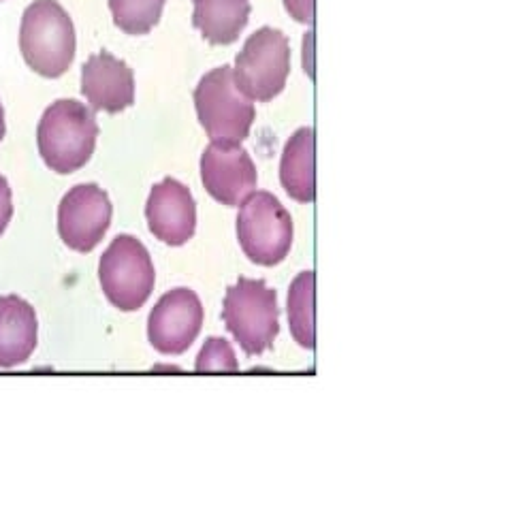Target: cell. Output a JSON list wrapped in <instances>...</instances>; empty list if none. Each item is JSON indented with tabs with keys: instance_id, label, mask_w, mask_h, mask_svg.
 Segmentation results:
<instances>
[{
	"instance_id": "6da1fadb",
	"label": "cell",
	"mask_w": 512,
	"mask_h": 512,
	"mask_svg": "<svg viewBox=\"0 0 512 512\" xmlns=\"http://www.w3.org/2000/svg\"><path fill=\"white\" fill-rule=\"evenodd\" d=\"M99 124L94 111L75 99H60L45 109L37 146L45 165L60 175L82 169L94 154Z\"/></svg>"
},
{
	"instance_id": "7a4b0ae2",
	"label": "cell",
	"mask_w": 512,
	"mask_h": 512,
	"mask_svg": "<svg viewBox=\"0 0 512 512\" xmlns=\"http://www.w3.org/2000/svg\"><path fill=\"white\" fill-rule=\"evenodd\" d=\"M20 50L28 67L56 79L75 58V28L58 0H35L22 15Z\"/></svg>"
},
{
	"instance_id": "3957f363",
	"label": "cell",
	"mask_w": 512,
	"mask_h": 512,
	"mask_svg": "<svg viewBox=\"0 0 512 512\" xmlns=\"http://www.w3.org/2000/svg\"><path fill=\"white\" fill-rule=\"evenodd\" d=\"M222 318L246 355H263L280 331L278 295L263 280L239 278L224 297Z\"/></svg>"
},
{
	"instance_id": "277c9868",
	"label": "cell",
	"mask_w": 512,
	"mask_h": 512,
	"mask_svg": "<svg viewBox=\"0 0 512 512\" xmlns=\"http://www.w3.org/2000/svg\"><path fill=\"white\" fill-rule=\"evenodd\" d=\"M195 107L207 137L218 143H242L254 124L252 99L239 90L233 67H222L201 77Z\"/></svg>"
},
{
	"instance_id": "5b68a950",
	"label": "cell",
	"mask_w": 512,
	"mask_h": 512,
	"mask_svg": "<svg viewBox=\"0 0 512 512\" xmlns=\"http://www.w3.org/2000/svg\"><path fill=\"white\" fill-rule=\"evenodd\" d=\"M99 280L105 297L118 310L135 312L143 308L156 282L148 248L133 235H118L101 256Z\"/></svg>"
},
{
	"instance_id": "8992f818",
	"label": "cell",
	"mask_w": 512,
	"mask_h": 512,
	"mask_svg": "<svg viewBox=\"0 0 512 512\" xmlns=\"http://www.w3.org/2000/svg\"><path fill=\"white\" fill-rule=\"evenodd\" d=\"M237 237L252 263L274 267L291 252L293 218L274 195L252 192L239 210Z\"/></svg>"
},
{
	"instance_id": "52a82bcc",
	"label": "cell",
	"mask_w": 512,
	"mask_h": 512,
	"mask_svg": "<svg viewBox=\"0 0 512 512\" xmlns=\"http://www.w3.org/2000/svg\"><path fill=\"white\" fill-rule=\"evenodd\" d=\"M291 73V45L282 30L259 28L237 54L233 77L248 99L267 103L284 90Z\"/></svg>"
},
{
	"instance_id": "ba28073f",
	"label": "cell",
	"mask_w": 512,
	"mask_h": 512,
	"mask_svg": "<svg viewBox=\"0 0 512 512\" xmlns=\"http://www.w3.org/2000/svg\"><path fill=\"white\" fill-rule=\"evenodd\" d=\"M111 214L109 195L99 184H77L62 197L58 207V233L75 252H90L105 237Z\"/></svg>"
},
{
	"instance_id": "9c48e42d",
	"label": "cell",
	"mask_w": 512,
	"mask_h": 512,
	"mask_svg": "<svg viewBox=\"0 0 512 512\" xmlns=\"http://www.w3.org/2000/svg\"><path fill=\"white\" fill-rule=\"evenodd\" d=\"M203 327L201 299L190 288H173L158 299L148 318L150 344L163 355H182Z\"/></svg>"
},
{
	"instance_id": "30bf717a",
	"label": "cell",
	"mask_w": 512,
	"mask_h": 512,
	"mask_svg": "<svg viewBox=\"0 0 512 512\" xmlns=\"http://www.w3.org/2000/svg\"><path fill=\"white\" fill-rule=\"evenodd\" d=\"M201 180L218 203L239 207L252 195L259 178L242 143L212 141L201 156Z\"/></svg>"
},
{
	"instance_id": "8fae6325",
	"label": "cell",
	"mask_w": 512,
	"mask_h": 512,
	"mask_svg": "<svg viewBox=\"0 0 512 512\" xmlns=\"http://www.w3.org/2000/svg\"><path fill=\"white\" fill-rule=\"evenodd\" d=\"M152 235L167 246H184L197 229V205L192 192L178 180L158 182L146 205Z\"/></svg>"
},
{
	"instance_id": "7c38bea8",
	"label": "cell",
	"mask_w": 512,
	"mask_h": 512,
	"mask_svg": "<svg viewBox=\"0 0 512 512\" xmlns=\"http://www.w3.org/2000/svg\"><path fill=\"white\" fill-rule=\"evenodd\" d=\"M82 92L92 109L120 114L135 103L133 69L109 52L94 54L82 69Z\"/></svg>"
},
{
	"instance_id": "4fadbf2b",
	"label": "cell",
	"mask_w": 512,
	"mask_h": 512,
	"mask_svg": "<svg viewBox=\"0 0 512 512\" xmlns=\"http://www.w3.org/2000/svg\"><path fill=\"white\" fill-rule=\"evenodd\" d=\"M37 314L18 295L0 297V367L11 370L30 359L37 348Z\"/></svg>"
},
{
	"instance_id": "5bb4252c",
	"label": "cell",
	"mask_w": 512,
	"mask_h": 512,
	"mask_svg": "<svg viewBox=\"0 0 512 512\" xmlns=\"http://www.w3.org/2000/svg\"><path fill=\"white\" fill-rule=\"evenodd\" d=\"M280 180L288 197L299 203H312L316 197V158H314V131L299 128L286 141L280 163Z\"/></svg>"
},
{
	"instance_id": "9a60e30c",
	"label": "cell",
	"mask_w": 512,
	"mask_h": 512,
	"mask_svg": "<svg viewBox=\"0 0 512 512\" xmlns=\"http://www.w3.org/2000/svg\"><path fill=\"white\" fill-rule=\"evenodd\" d=\"M192 24L214 45H231L250 18V0H192Z\"/></svg>"
},
{
	"instance_id": "2e32d148",
	"label": "cell",
	"mask_w": 512,
	"mask_h": 512,
	"mask_svg": "<svg viewBox=\"0 0 512 512\" xmlns=\"http://www.w3.org/2000/svg\"><path fill=\"white\" fill-rule=\"evenodd\" d=\"M314 271H301L288 291V323L295 342L301 348L312 350L316 346V320H314Z\"/></svg>"
},
{
	"instance_id": "e0dca14e",
	"label": "cell",
	"mask_w": 512,
	"mask_h": 512,
	"mask_svg": "<svg viewBox=\"0 0 512 512\" xmlns=\"http://www.w3.org/2000/svg\"><path fill=\"white\" fill-rule=\"evenodd\" d=\"M167 0H109L114 24L126 35H148L158 24Z\"/></svg>"
},
{
	"instance_id": "ac0fdd59",
	"label": "cell",
	"mask_w": 512,
	"mask_h": 512,
	"mask_svg": "<svg viewBox=\"0 0 512 512\" xmlns=\"http://www.w3.org/2000/svg\"><path fill=\"white\" fill-rule=\"evenodd\" d=\"M197 372H237L239 363L233 346L224 338H210L197 357Z\"/></svg>"
},
{
	"instance_id": "d6986e66",
	"label": "cell",
	"mask_w": 512,
	"mask_h": 512,
	"mask_svg": "<svg viewBox=\"0 0 512 512\" xmlns=\"http://www.w3.org/2000/svg\"><path fill=\"white\" fill-rule=\"evenodd\" d=\"M13 216V197H11V186L5 175H0V235L5 233Z\"/></svg>"
},
{
	"instance_id": "ffe728a7",
	"label": "cell",
	"mask_w": 512,
	"mask_h": 512,
	"mask_svg": "<svg viewBox=\"0 0 512 512\" xmlns=\"http://www.w3.org/2000/svg\"><path fill=\"white\" fill-rule=\"evenodd\" d=\"M286 11L301 24L314 22V0H284Z\"/></svg>"
},
{
	"instance_id": "44dd1931",
	"label": "cell",
	"mask_w": 512,
	"mask_h": 512,
	"mask_svg": "<svg viewBox=\"0 0 512 512\" xmlns=\"http://www.w3.org/2000/svg\"><path fill=\"white\" fill-rule=\"evenodd\" d=\"M5 137V109H3V103H0V141H3Z\"/></svg>"
}]
</instances>
